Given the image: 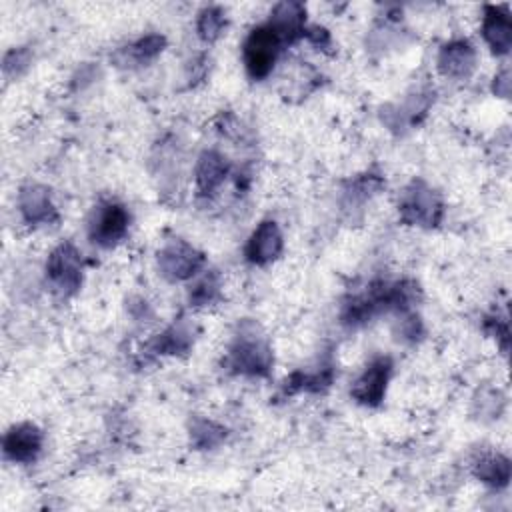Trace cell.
I'll list each match as a JSON object with an SVG mask.
<instances>
[{
	"mask_svg": "<svg viewBox=\"0 0 512 512\" xmlns=\"http://www.w3.org/2000/svg\"><path fill=\"white\" fill-rule=\"evenodd\" d=\"M422 290L416 280L404 278L396 282L376 280L364 292L354 294L342 306L340 320L348 328L362 326L380 314L410 312L420 300Z\"/></svg>",
	"mask_w": 512,
	"mask_h": 512,
	"instance_id": "obj_1",
	"label": "cell"
},
{
	"mask_svg": "<svg viewBox=\"0 0 512 512\" xmlns=\"http://www.w3.org/2000/svg\"><path fill=\"white\" fill-rule=\"evenodd\" d=\"M272 366L274 354L262 326L256 320L248 318L238 322L224 356V368L236 376L268 378Z\"/></svg>",
	"mask_w": 512,
	"mask_h": 512,
	"instance_id": "obj_2",
	"label": "cell"
},
{
	"mask_svg": "<svg viewBox=\"0 0 512 512\" xmlns=\"http://www.w3.org/2000/svg\"><path fill=\"white\" fill-rule=\"evenodd\" d=\"M398 216L406 226L436 228L444 218V202L426 180H410L398 196Z\"/></svg>",
	"mask_w": 512,
	"mask_h": 512,
	"instance_id": "obj_3",
	"label": "cell"
},
{
	"mask_svg": "<svg viewBox=\"0 0 512 512\" xmlns=\"http://www.w3.org/2000/svg\"><path fill=\"white\" fill-rule=\"evenodd\" d=\"M284 46V40L268 22L252 28L242 44V62L248 78L254 82L266 80L272 74Z\"/></svg>",
	"mask_w": 512,
	"mask_h": 512,
	"instance_id": "obj_4",
	"label": "cell"
},
{
	"mask_svg": "<svg viewBox=\"0 0 512 512\" xmlns=\"http://www.w3.org/2000/svg\"><path fill=\"white\" fill-rule=\"evenodd\" d=\"M46 282L58 298H70L78 294L84 280L82 256L72 242L58 244L46 258L44 266Z\"/></svg>",
	"mask_w": 512,
	"mask_h": 512,
	"instance_id": "obj_5",
	"label": "cell"
},
{
	"mask_svg": "<svg viewBox=\"0 0 512 512\" xmlns=\"http://www.w3.org/2000/svg\"><path fill=\"white\" fill-rule=\"evenodd\" d=\"M156 266L168 282H184L204 272L206 256L196 246L182 238L166 240L156 252Z\"/></svg>",
	"mask_w": 512,
	"mask_h": 512,
	"instance_id": "obj_6",
	"label": "cell"
},
{
	"mask_svg": "<svg viewBox=\"0 0 512 512\" xmlns=\"http://www.w3.org/2000/svg\"><path fill=\"white\" fill-rule=\"evenodd\" d=\"M130 228V210L118 200H102L88 220V238L100 248L120 244Z\"/></svg>",
	"mask_w": 512,
	"mask_h": 512,
	"instance_id": "obj_7",
	"label": "cell"
},
{
	"mask_svg": "<svg viewBox=\"0 0 512 512\" xmlns=\"http://www.w3.org/2000/svg\"><path fill=\"white\" fill-rule=\"evenodd\" d=\"M394 372V362L390 356L372 358L360 376L354 380L350 388V396L368 408H376L384 402L386 390Z\"/></svg>",
	"mask_w": 512,
	"mask_h": 512,
	"instance_id": "obj_8",
	"label": "cell"
},
{
	"mask_svg": "<svg viewBox=\"0 0 512 512\" xmlns=\"http://www.w3.org/2000/svg\"><path fill=\"white\" fill-rule=\"evenodd\" d=\"M16 206L20 212V218L26 226L40 228V226H54L60 220L58 208L52 200V192L44 184H24L18 190Z\"/></svg>",
	"mask_w": 512,
	"mask_h": 512,
	"instance_id": "obj_9",
	"label": "cell"
},
{
	"mask_svg": "<svg viewBox=\"0 0 512 512\" xmlns=\"http://www.w3.org/2000/svg\"><path fill=\"white\" fill-rule=\"evenodd\" d=\"M284 252V236L276 220H262L246 240L244 260L252 266H268Z\"/></svg>",
	"mask_w": 512,
	"mask_h": 512,
	"instance_id": "obj_10",
	"label": "cell"
},
{
	"mask_svg": "<svg viewBox=\"0 0 512 512\" xmlns=\"http://www.w3.org/2000/svg\"><path fill=\"white\" fill-rule=\"evenodd\" d=\"M44 446V432L32 422H20L6 430L2 440L4 458L14 464H32Z\"/></svg>",
	"mask_w": 512,
	"mask_h": 512,
	"instance_id": "obj_11",
	"label": "cell"
},
{
	"mask_svg": "<svg viewBox=\"0 0 512 512\" xmlns=\"http://www.w3.org/2000/svg\"><path fill=\"white\" fill-rule=\"evenodd\" d=\"M436 68L444 78L468 80L476 68V48L466 38H456L440 46Z\"/></svg>",
	"mask_w": 512,
	"mask_h": 512,
	"instance_id": "obj_12",
	"label": "cell"
},
{
	"mask_svg": "<svg viewBox=\"0 0 512 512\" xmlns=\"http://www.w3.org/2000/svg\"><path fill=\"white\" fill-rule=\"evenodd\" d=\"M232 166L218 150H204L194 166V186L200 198H212L228 180Z\"/></svg>",
	"mask_w": 512,
	"mask_h": 512,
	"instance_id": "obj_13",
	"label": "cell"
},
{
	"mask_svg": "<svg viewBox=\"0 0 512 512\" xmlns=\"http://www.w3.org/2000/svg\"><path fill=\"white\" fill-rule=\"evenodd\" d=\"M196 334V324L186 316H178L172 324H168L160 334L152 338L148 348L156 356H184L192 350Z\"/></svg>",
	"mask_w": 512,
	"mask_h": 512,
	"instance_id": "obj_14",
	"label": "cell"
},
{
	"mask_svg": "<svg viewBox=\"0 0 512 512\" xmlns=\"http://www.w3.org/2000/svg\"><path fill=\"white\" fill-rule=\"evenodd\" d=\"M480 34L494 56H506L512 48V20L506 6H484Z\"/></svg>",
	"mask_w": 512,
	"mask_h": 512,
	"instance_id": "obj_15",
	"label": "cell"
},
{
	"mask_svg": "<svg viewBox=\"0 0 512 512\" xmlns=\"http://www.w3.org/2000/svg\"><path fill=\"white\" fill-rule=\"evenodd\" d=\"M164 48H166V36L152 32L118 48L112 54V62L124 70L144 68V66H150L164 52Z\"/></svg>",
	"mask_w": 512,
	"mask_h": 512,
	"instance_id": "obj_16",
	"label": "cell"
},
{
	"mask_svg": "<svg viewBox=\"0 0 512 512\" xmlns=\"http://www.w3.org/2000/svg\"><path fill=\"white\" fill-rule=\"evenodd\" d=\"M266 22L278 32L286 46L294 44L296 40L304 38L306 32V6L292 0L280 2L272 8Z\"/></svg>",
	"mask_w": 512,
	"mask_h": 512,
	"instance_id": "obj_17",
	"label": "cell"
},
{
	"mask_svg": "<svg viewBox=\"0 0 512 512\" xmlns=\"http://www.w3.org/2000/svg\"><path fill=\"white\" fill-rule=\"evenodd\" d=\"M334 382V364L326 362L322 364V368L316 370H296L292 372L282 386V392L286 396H294L300 392H310V394H318L324 392L326 388H330Z\"/></svg>",
	"mask_w": 512,
	"mask_h": 512,
	"instance_id": "obj_18",
	"label": "cell"
},
{
	"mask_svg": "<svg viewBox=\"0 0 512 512\" xmlns=\"http://www.w3.org/2000/svg\"><path fill=\"white\" fill-rule=\"evenodd\" d=\"M472 472L482 484H486L494 490H502L510 484V458L500 452L482 454L474 462Z\"/></svg>",
	"mask_w": 512,
	"mask_h": 512,
	"instance_id": "obj_19",
	"label": "cell"
},
{
	"mask_svg": "<svg viewBox=\"0 0 512 512\" xmlns=\"http://www.w3.org/2000/svg\"><path fill=\"white\" fill-rule=\"evenodd\" d=\"M384 186V178L380 174H360L354 180H350L346 184V188L342 190V198H344V208L346 210H360L366 202H370Z\"/></svg>",
	"mask_w": 512,
	"mask_h": 512,
	"instance_id": "obj_20",
	"label": "cell"
},
{
	"mask_svg": "<svg viewBox=\"0 0 512 512\" xmlns=\"http://www.w3.org/2000/svg\"><path fill=\"white\" fill-rule=\"evenodd\" d=\"M188 434H190V444H192L196 450H214V448H218L220 444H224V440H226V436H228V430H226L222 424L214 422V420L196 416V418L190 422Z\"/></svg>",
	"mask_w": 512,
	"mask_h": 512,
	"instance_id": "obj_21",
	"label": "cell"
},
{
	"mask_svg": "<svg viewBox=\"0 0 512 512\" xmlns=\"http://www.w3.org/2000/svg\"><path fill=\"white\" fill-rule=\"evenodd\" d=\"M222 298V280L216 270H204L200 278H196L194 286L188 292V302L194 308L212 306Z\"/></svg>",
	"mask_w": 512,
	"mask_h": 512,
	"instance_id": "obj_22",
	"label": "cell"
},
{
	"mask_svg": "<svg viewBox=\"0 0 512 512\" xmlns=\"http://www.w3.org/2000/svg\"><path fill=\"white\" fill-rule=\"evenodd\" d=\"M226 12L220 6H204L196 18V34L202 42L214 44L226 30Z\"/></svg>",
	"mask_w": 512,
	"mask_h": 512,
	"instance_id": "obj_23",
	"label": "cell"
},
{
	"mask_svg": "<svg viewBox=\"0 0 512 512\" xmlns=\"http://www.w3.org/2000/svg\"><path fill=\"white\" fill-rule=\"evenodd\" d=\"M34 54L28 46H18V48H10L4 58H2V74L6 80H18L20 76H24L28 72V68L32 66Z\"/></svg>",
	"mask_w": 512,
	"mask_h": 512,
	"instance_id": "obj_24",
	"label": "cell"
},
{
	"mask_svg": "<svg viewBox=\"0 0 512 512\" xmlns=\"http://www.w3.org/2000/svg\"><path fill=\"white\" fill-rule=\"evenodd\" d=\"M398 336L404 340V342H416L422 332H424V326H422V320L420 316L410 310V312H404V314H398Z\"/></svg>",
	"mask_w": 512,
	"mask_h": 512,
	"instance_id": "obj_25",
	"label": "cell"
},
{
	"mask_svg": "<svg viewBox=\"0 0 512 512\" xmlns=\"http://www.w3.org/2000/svg\"><path fill=\"white\" fill-rule=\"evenodd\" d=\"M484 328L500 342L502 350L506 352L508 350V342H510V330H508V320L506 318H500L498 314L486 318V324Z\"/></svg>",
	"mask_w": 512,
	"mask_h": 512,
	"instance_id": "obj_26",
	"label": "cell"
},
{
	"mask_svg": "<svg viewBox=\"0 0 512 512\" xmlns=\"http://www.w3.org/2000/svg\"><path fill=\"white\" fill-rule=\"evenodd\" d=\"M304 38L316 46L318 50H328L332 46V36L326 28L322 26H306V32H304Z\"/></svg>",
	"mask_w": 512,
	"mask_h": 512,
	"instance_id": "obj_27",
	"label": "cell"
},
{
	"mask_svg": "<svg viewBox=\"0 0 512 512\" xmlns=\"http://www.w3.org/2000/svg\"><path fill=\"white\" fill-rule=\"evenodd\" d=\"M190 64L192 66H190V72H188V80H190V86H194V84L204 80V76H206V72L210 68V58L206 54H200Z\"/></svg>",
	"mask_w": 512,
	"mask_h": 512,
	"instance_id": "obj_28",
	"label": "cell"
},
{
	"mask_svg": "<svg viewBox=\"0 0 512 512\" xmlns=\"http://www.w3.org/2000/svg\"><path fill=\"white\" fill-rule=\"evenodd\" d=\"M492 92L500 98H508L510 96V70L504 68L500 70L496 76H494V82H492Z\"/></svg>",
	"mask_w": 512,
	"mask_h": 512,
	"instance_id": "obj_29",
	"label": "cell"
}]
</instances>
